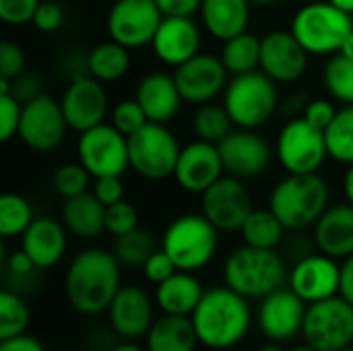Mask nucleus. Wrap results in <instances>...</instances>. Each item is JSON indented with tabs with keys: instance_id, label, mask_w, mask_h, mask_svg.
Here are the masks:
<instances>
[{
	"instance_id": "nucleus-37",
	"label": "nucleus",
	"mask_w": 353,
	"mask_h": 351,
	"mask_svg": "<svg viewBox=\"0 0 353 351\" xmlns=\"http://www.w3.org/2000/svg\"><path fill=\"white\" fill-rule=\"evenodd\" d=\"M323 83L329 95L343 106L353 103V60L343 54H333L323 70Z\"/></svg>"
},
{
	"instance_id": "nucleus-17",
	"label": "nucleus",
	"mask_w": 353,
	"mask_h": 351,
	"mask_svg": "<svg viewBox=\"0 0 353 351\" xmlns=\"http://www.w3.org/2000/svg\"><path fill=\"white\" fill-rule=\"evenodd\" d=\"M60 106L68 122V128L77 130L79 134L93 126L103 124L110 112L108 91L101 85V81H97L91 74L70 81L60 99Z\"/></svg>"
},
{
	"instance_id": "nucleus-27",
	"label": "nucleus",
	"mask_w": 353,
	"mask_h": 351,
	"mask_svg": "<svg viewBox=\"0 0 353 351\" xmlns=\"http://www.w3.org/2000/svg\"><path fill=\"white\" fill-rule=\"evenodd\" d=\"M250 4V0H203L199 12L209 35L228 41L248 31Z\"/></svg>"
},
{
	"instance_id": "nucleus-40",
	"label": "nucleus",
	"mask_w": 353,
	"mask_h": 351,
	"mask_svg": "<svg viewBox=\"0 0 353 351\" xmlns=\"http://www.w3.org/2000/svg\"><path fill=\"white\" fill-rule=\"evenodd\" d=\"M89 178H93L81 161L62 163L54 174V188L60 197L72 199L89 188Z\"/></svg>"
},
{
	"instance_id": "nucleus-53",
	"label": "nucleus",
	"mask_w": 353,
	"mask_h": 351,
	"mask_svg": "<svg viewBox=\"0 0 353 351\" xmlns=\"http://www.w3.org/2000/svg\"><path fill=\"white\" fill-rule=\"evenodd\" d=\"M0 351H46V348L29 335H19L6 341H0Z\"/></svg>"
},
{
	"instance_id": "nucleus-61",
	"label": "nucleus",
	"mask_w": 353,
	"mask_h": 351,
	"mask_svg": "<svg viewBox=\"0 0 353 351\" xmlns=\"http://www.w3.org/2000/svg\"><path fill=\"white\" fill-rule=\"evenodd\" d=\"M290 351H316V350H314V348H310V345H306V343H304V345H298V348H294V350H290Z\"/></svg>"
},
{
	"instance_id": "nucleus-32",
	"label": "nucleus",
	"mask_w": 353,
	"mask_h": 351,
	"mask_svg": "<svg viewBox=\"0 0 353 351\" xmlns=\"http://www.w3.org/2000/svg\"><path fill=\"white\" fill-rule=\"evenodd\" d=\"M221 62L232 77L261 68V39L248 31L223 41Z\"/></svg>"
},
{
	"instance_id": "nucleus-58",
	"label": "nucleus",
	"mask_w": 353,
	"mask_h": 351,
	"mask_svg": "<svg viewBox=\"0 0 353 351\" xmlns=\"http://www.w3.org/2000/svg\"><path fill=\"white\" fill-rule=\"evenodd\" d=\"M112 351H147L143 350V348H139L137 343H130V341H126V343H118L116 348Z\"/></svg>"
},
{
	"instance_id": "nucleus-24",
	"label": "nucleus",
	"mask_w": 353,
	"mask_h": 351,
	"mask_svg": "<svg viewBox=\"0 0 353 351\" xmlns=\"http://www.w3.org/2000/svg\"><path fill=\"white\" fill-rule=\"evenodd\" d=\"M134 99L145 110L149 122L168 124L176 118L182 99V93L176 85V79L165 72H151L141 79Z\"/></svg>"
},
{
	"instance_id": "nucleus-60",
	"label": "nucleus",
	"mask_w": 353,
	"mask_h": 351,
	"mask_svg": "<svg viewBox=\"0 0 353 351\" xmlns=\"http://www.w3.org/2000/svg\"><path fill=\"white\" fill-rule=\"evenodd\" d=\"M250 2L256 4V6H273V4H277L281 0H250Z\"/></svg>"
},
{
	"instance_id": "nucleus-4",
	"label": "nucleus",
	"mask_w": 353,
	"mask_h": 351,
	"mask_svg": "<svg viewBox=\"0 0 353 351\" xmlns=\"http://www.w3.org/2000/svg\"><path fill=\"white\" fill-rule=\"evenodd\" d=\"M331 190L319 172L288 174L271 192L269 209L277 215L285 230H304L314 225L329 209Z\"/></svg>"
},
{
	"instance_id": "nucleus-10",
	"label": "nucleus",
	"mask_w": 353,
	"mask_h": 351,
	"mask_svg": "<svg viewBox=\"0 0 353 351\" xmlns=\"http://www.w3.org/2000/svg\"><path fill=\"white\" fill-rule=\"evenodd\" d=\"M275 153L288 174H314L329 157L325 130L304 116L292 118L279 130Z\"/></svg>"
},
{
	"instance_id": "nucleus-15",
	"label": "nucleus",
	"mask_w": 353,
	"mask_h": 351,
	"mask_svg": "<svg viewBox=\"0 0 353 351\" xmlns=\"http://www.w3.org/2000/svg\"><path fill=\"white\" fill-rule=\"evenodd\" d=\"M308 304L288 285L261 300L256 323L269 341H292L302 335Z\"/></svg>"
},
{
	"instance_id": "nucleus-31",
	"label": "nucleus",
	"mask_w": 353,
	"mask_h": 351,
	"mask_svg": "<svg viewBox=\"0 0 353 351\" xmlns=\"http://www.w3.org/2000/svg\"><path fill=\"white\" fill-rule=\"evenodd\" d=\"M130 68V50L114 39L95 46L89 52V74L101 83L122 79Z\"/></svg>"
},
{
	"instance_id": "nucleus-38",
	"label": "nucleus",
	"mask_w": 353,
	"mask_h": 351,
	"mask_svg": "<svg viewBox=\"0 0 353 351\" xmlns=\"http://www.w3.org/2000/svg\"><path fill=\"white\" fill-rule=\"evenodd\" d=\"M33 223V211L27 199L14 192H6L0 197V236L17 238L27 232Z\"/></svg>"
},
{
	"instance_id": "nucleus-23",
	"label": "nucleus",
	"mask_w": 353,
	"mask_h": 351,
	"mask_svg": "<svg viewBox=\"0 0 353 351\" xmlns=\"http://www.w3.org/2000/svg\"><path fill=\"white\" fill-rule=\"evenodd\" d=\"M151 46L163 64L180 66L199 54L201 29L192 17H163Z\"/></svg>"
},
{
	"instance_id": "nucleus-29",
	"label": "nucleus",
	"mask_w": 353,
	"mask_h": 351,
	"mask_svg": "<svg viewBox=\"0 0 353 351\" xmlns=\"http://www.w3.org/2000/svg\"><path fill=\"white\" fill-rule=\"evenodd\" d=\"M62 219L70 234L91 240L105 232V205L93 192H83L64 201Z\"/></svg>"
},
{
	"instance_id": "nucleus-13",
	"label": "nucleus",
	"mask_w": 353,
	"mask_h": 351,
	"mask_svg": "<svg viewBox=\"0 0 353 351\" xmlns=\"http://www.w3.org/2000/svg\"><path fill=\"white\" fill-rule=\"evenodd\" d=\"M68 122L64 118L60 101L39 93L23 103V116L19 124V139L37 153L54 151L66 134Z\"/></svg>"
},
{
	"instance_id": "nucleus-54",
	"label": "nucleus",
	"mask_w": 353,
	"mask_h": 351,
	"mask_svg": "<svg viewBox=\"0 0 353 351\" xmlns=\"http://www.w3.org/2000/svg\"><path fill=\"white\" fill-rule=\"evenodd\" d=\"M339 296L345 298L350 304H353V254L343 259L341 265V285H339Z\"/></svg>"
},
{
	"instance_id": "nucleus-42",
	"label": "nucleus",
	"mask_w": 353,
	"mask_h": 351,
	"mask_svg": "<svg viewBox=\"0 0 353 351\" xmlns=\"http://www.w3.org/2000/svg\"><path fill=\"white\" fill-rule=\"evenodd\" d=\"M139 228V213L134 205L128 201H120L116 205L105 207V232H110L114 238L128 234Z\"/></svg>"
},
{
	"instance_id": "nucleus-59",
	"label": "nucleus",
	"mask_w": 353,
	"mask_h": 351,
	"mask_svg": "<svg viewBox=\"0 0 353 351\" xmlns=\"http://www.w3.org/2000/svg\"><path fill=\"white\" fill-rule=\"evenodd\" d=\"M259 351H285V350L281 348V343H279V341H269V343L261 345Z\"/></svg>"
},
{
	"instance_id": "nucleus-57",
	"label": "nucleus",
	"mask_w": 353,
	"mask_h": 351,
	"mask_svg": "<svg viewBox=\"0 0 353 351\" xmlns=\"http://www.w3.org/2000/svg\"><path fill=\"white\" fill-rule=\"evenodd\" d=\"M331 4H335L337 8H341V10H345V12H350L353 14V0H329Z\"/></svg>"
},
{
	"instance_id": "nucleus-25",
	"label": "nucleus",
	"mask_w": 353,
	"mask_h": 351,
	"mask_svg": "<svg viewBox=\"0 0 353 351\" xmlns=\"http://www.w3.org/2000/svg\"><path fill=\"white\" fill-rule=\"evenodd\" d=\"M314 242L321 252L333 259L353 254V205H333L314 223Z\"/></svg>"
},
{
	"instance_id": "nucleus-22",
	"label": "nucleus",
	"mask_w": 353,
	"mask_h": 351,
	"mask_svg": "<svg viewBox=\"0 0 353 351\" xmlns=\"http://www.w3.org/2000/svg\"><path fill=\"white\" fill-rule=\"evenodd\" d=\"M112 329L124 339L147 337L153 327V300L139 285H122L108 308Z\"/></svg>"
},
{
	"instance_id": "nucleus-56",
	"label": "nucleus",
	"mask_w": 353,
	"mask_h": 351,
	"mask_svg": "<svg viewBox=\"0 0 353 351\" xmlns=\"http://www.w3.org/2000/svg\"><path fill=\"white\" fill-rule=\"evenodd\" d=\"M339 54H343V56H347V58H352L353 60V31H352V35L343 41V46H341Z\"/></svg>"
},
{
	"instance_id": "nucleus-6",
	"label": "nucleus",
	"mask_w": 353,
	"mask_h": 351,
	"mask_svg": "<svg viewBox=\"0 0 353 351\" xmlns=\"http://www.w3.org/2000/svg\"><path fill=\"white\" fill-rule=\"evenodd\" d=\"M223 106L238 128L256 130L279 108L277 83L263 70L236 74L223 91Z\"/></svg>"
},
{
	"instance_id": "nucleus-2",
	"label": "nucleus",
	"mask_w": 353,
	"mask_h": 351,
	"mask_svg": "<svg viewBox=\"0 0 353 351\" xmlns=\"http://www.w3.org/2000/svg\"><path fill=\"white\" fill-rule=\"evenodd\" d=\"M199 343L209 350H230L250 331L252 312L248 298L228 285L205 290L199 306L190 314Z\"/></svg>"
},
{
	"instance_id": "nucleus-62",
	"label": "nucleus",
	"mask_w": 353,
	"mask_h": 351,
	"mask_svg": "<svg viewBox=\"0 0 353 351\" xmlns=\"http://www.w3.org/2000/svg\"><path fill=\"white\" fill-rule=\"evenodd\" d=\"M339 351H353V345H347V348H343V350Z\"/></svg>"
},
{
	"instance_id": "nucleus-51",
	"label": "nucleus",
	"mask_w": 353,
	"mask_h": 351,
	"mask_svg": "<svg viewBox=\"0 0 353 351\" xmlns=\"http://www.w3.org/2000/svg\"><path fill=\"white\" fill-rule=\"evenodd\" d=\"M12 95H14L21 103H25V101L37 97V95H39L37 79H35V77H23V74H21L19 79L12 81Z\"/></svg>"
},
{
	"instance_id": "nucleus-14",
	"label": "nucleus",
	"mask_w": 353,
	"mask_h": 351,
	"mask_svg": "<svg viewBox=\"0 0 353 351\" xmlns=\"http://www.w3.org/2000/svg\"><path fill=\"white\" fill-rule=\"evenodd\" d=\"M203 215L219 232H240L246 217L254 211L252 194L240 178L221 176L201 194Z\"/></svg>"
},
{
	"instance_id": "nucleus-44",
	"label": "nucleus",
	"mask_w": 353,
	"mask_h": 351,
	"mask_svg": "<svg viewBox=\"0 0 353 351\" xmlns=\"http://www.w3.org/2000/svg\"><path fill=\"white\" fill-rule=\"evenodd\" d=\"M41 0H0V19L6 25L19 27L33 21Z\"/></svg>"
},
{
	"instance_id": "nucleus-47",
	"label": "nucleus",
	"mask_w": 353,
	"mask_h": 351,
	"mask_svg": "<svg viewBox=\"0 0 353 351\" xmlns=\"http://www.w3.org/2000/svg\"><path fill=\"white\" fill-rule=\"evenodd\" d=\"M64 23V10L58 2L54 0H41L37 10H35V17H33V25L43 31V33H54L62 27Z\"/></svg>"
},
{
	"instance_id": "nucleus-7",
	"label": "nucleus",
	"mask_w": 353,
	"mask_h": 351,
	"mask_svg": "<svg viewBox=\"0 0 353 351\" xmlns=\"http://www.w3.org/2000/svg\"><path fill=\"white\" fill-rule=\"evenodd\" d=\"M219 246V230L201 213L174 219L161 240V248L172 257L180 271L194 273L207 267Z\"/></svg>"
},
{
	"instance_id": "nucleus-16",
	"label": "nucleus",
	"mask_w": 353,
	"mask_h": 351,
	"mask_svg": "<svg viewBox=\"0 0 353 351\" xmlns=\"http://www.w3.org/2000/svg\"><path fill=\"white\" fill-rule=\"evenodd\" d=\"M176 85L186 103L203 106L221 95L230 83V72L221 58L211 54H196L184 64L176 66Z\"/></svg>"
},
{
	"instance_id": "nucleus-5",
	"label": "nucleus",
	"mask_w": 353,
	"mask_h": 351,
	"mask_svg": "<svg viewBox=\"0 0 353 351\" xmlns=\"http://www.w3.org/2000/svg\"><path fill=\"white\" fill-rule=\"evenodd\" d=\"M290 31L310 56H333L352 35L353 14L329 0L308 2L294 14Z\"/></svg>"
},
{
	"instance_id": "nucleus-30",
	"label": "nucleus",
	"mask_w": 353,
	"mask_h": 351,
	"mask_svg": "<svg viewBox=\"0 0 353 351\" xmlns=\"http://www.w3.org/2000/svg\"><path fill=\"white\" fill-rule=\"evenodd\" d=\"M199 343L190 317L163 314L147 333V351H194Z\"/></svg>"
},
{
	"instance_id": "nucleus-1",
	"label": "nucleus",
	"mask_w": 353,
	"mask_h": 351,
	"mask_svg": "<svg viewBox=\"0 0 353 351\" xmlns=\"http://www.w3.org/2000/svg\"><path fill=\"white\" fill-rule=\"evenodd\" d=\"M120 288V263L114 252L89 248L79 252L68 265L64 292L79 314L95 317L108 312Z\"/></svg>"
},
{
	"instance_id": "nucleus-12",
	"label": "nucleus",
	"mask_w": 353,
	"mask_h": 351,
	"mask_svg": "<svg viewBox=\"0 0 353 351\" xmlns=\"http://www.w3.org/2000/svg\"><path fill=\"white\" fill-rule=\"evenodd\" d=\"M163 21L155 0H116L108 12L110 39L137 50L149 46Z\"/></svg>"
},
{
	"instance_id": "nucleus-3",
	"label": "nucleus",
	"mask_w": 353,
	"mask_h": 351,
	"mask_svg": "<svg viewBox=\"0 0 353 351\" xmlns=\"http://www.w3.org/2000/svg\"><path fill=\"white\" fill-rule=\"evenodd\" d=\"M290 273L283 259L271 248L240 246L223 265V281L228 288L248 300H263L265 296L285 288Z\"/></svg>"
},
{
	"instance_id": "nucleus-43",
	"label": "nucleus",
	"mask_w": 353,
	"mask_h": 351,
	"mask_svg": "<svg viewBox=\"0 0 353 351\" xmlns=\"http://www.w3.org/2000/svg\"><path fill=\"white\" fill-rule=\"evenodd\" d=\"M23 116V103L12 93L0 95V139L10 141L19 134V124Z\"/></svg>"
},
{
	"instance_id": "nucleus-63",
	"label": "nucleus",
	"mask_w": 353,
	"mask_h": 351,
	"mask_svg": "<svg viewBox=\"0 0 353 351\" xmlns=\"http://www.w3.org/2000/svg\"><path fill=\"white\" fill-rule=\"evenodd\" d=\"M211 351H221V350H211Z\"/></svg>"
},
{
	"instance_id": "nucleus-36",
	"label": "nucleus",
	"mask_w": 353,
	"mask_h": 351,
	"mask_svg": "<svg viewBox=\"0 0 353 351\" xmlns=\"http://www.w3.org/2000/svg\"><path fill=\"white\" fill-rule=\"evenodd\" d=\"M329 157L339 163H353V103L337 110V116L325 130Z\"/></svg>"
},
{
	"instance_id": "nucleus-35",
	"label": "nucleus",
	"mask_w": 353,
	"mask_h": 351,
	"mask_svg": "<svg viewBox=\"0 0 353 351\" xmlns=\"http://www.w3.org/2000/svg\"><path fill=\"white\" fill-rule=\"evenodd\" d=\"M155 250H157L155 238L147 230H141V228L118 236L114 242V254L118 263L128 269H143Z\"/></svg>"
},
{
	"instance_id": "nucleus-11",
	"label": "nucleus",
	"mask_w": 353,
	"mask_h": 351,
	"mask_svg": "<svg viewBox=\"0 0 353 351\" xmlns=\"http://www.w3.org/2000/svg\"><path fill=\"white\" fill-rule=\"evenodd\" d=\"M77 155L93 178L122 176L130 168L128 137L105 122L81 132Z\"/></svg>"
},
{
	"instance_id": "nucleus-33",
	"label": "nucleus",
	"mask_w": 353,
	"mask_h": 351,
	"mask_svg": "<svg viewBox=\"0 0 353 351\" xmlns=\"http://www.w3.org/2000/svg\"><path fill=\"white\" fill-rule=\"evenodd\" d=\"M283 223L271 209H254L240 228V236L244 244L254 248H271L275 250L283 238Z\"/></svg>"
},
{
	"instance_id": "nucleus-45",
	"label": "nucleus",
	"mask_w": 353,
	"mask_h": 351,
	"mask_svg": "<svg viewBox=\"0 0 353 351\" xmlns=\"http://www.w3.org/2000/svg\"><path fill=\"white\" fill-rule=\"evenodd\" d=\"M25 70V52L14 41L0 43V77L4 79H19Z\"/></svg>"
},
{
	"instance_id": "nucleus-46",
	"label": "nucleus",
	"mask_w": 353,
	"mask_h": 351,
	"mask_svg": "<svg viewBox=\"0 0 353 351\" xmlns=\"http://www.w3.org/2000/svg\"><path fill=\"white\" fill-rule=\"evenodd\" d=\"M176 271H180L178 267H176V263L172 261V257L161 248V250H155L151 257H149V261L145 263V267H143V273H145V277L151 281V283H155V285H159V283H163L165 279H170Z\"/></svg>"
},
{
	"instance_id": "nucleus-20",
	"label": "nucleus",
	"mask_w": 353,
	"mask_h": 351,
	"mask_svg": "<svg viewBox=\"0 0 353 351\" xmlns=\"http://www.w3.org/2000/svg\"><path fill=\"white\" fill-rule=\"evenodd\" d=\"M308 56L292 31L275 29L261 39V70L275 83H296L302 79Z\"/></svg>"
},
{
	"instance_id": "nucleus-48",
	"label": "nucleus",
	"mask_w": 353,
	"mask_h": 351,
	"mask_svg": "<svg viewBox=\"0 0 353 351\" xmlns=\"http://www.w3.org/2000/svg\"><path fill=\"white\" fill-rule=\"evenodd\" d=\"M310 124H314L316 128H323L327 130V126L333 122V118L337 116V110L335 106L329 101V99H310L304 108V114H302Z\"/></svg>"
},
{
	"instance_id": "nucleus-9",
	"label": "nucleus",
	"mask_w": 353,
	"mask_h": 351,
	"mask_svg": "<svg viewBox=\"0 0 353 351\" xmlns=\"http://www.w3.org/2000/svg\"><path fill=\"white\" fill-rule=\"evenodd\" d=\"M302 339L316 351H339L353 345V304L341 296L308 304Z\"/></svg>"
},
{
	"instance_id": "nucleus-21",
	"label": "nucleus",
	"mask_w": 353,
	"mask_h": 351,
	"mask_svg": "<svg viewBox=\"0 0 353 351\" xmlns=\"http://www.w3.org/2000/svg\"><path fill=\"white\" fill-rule=\"evenodd\" d=\"M225 174L219 147L207 141H192L182 147L174 178L176 182L192 194H203Z\"/></svg>"
},
{
	"instance_id": "nucleus-26",
	"label": "nucleus",
	"mask_w": 353,
	"mask_h": 351,
	"mask_svg": "<svg viewBox=\"0 0 353 351\" xmlns=\"http://www.w3.org/2000/svg\"><path fill=\"white\" fill-rule=\"evenodd\" d=\"M21 248L29 254L37 269H52L66 252V232L50 217L33 219V223L21 236Z\"/></svg>"
},
{
	"instance_id": "nucleus-8",
	"label": "nucleus",
	"mask_w": 353,
	"mask_h": 351,
	"mask_svg": "<svg viewBox=\"0 0 353 351\" xmlns=\"http://www.w3.org/2000/svg\"><path fill=\"white\" fill-rule=\"evenodd\" d=\"M130 168L147 180H165L174 176L180 157V143L165 124L147 122L128 137Z\"/></svg>"
},
{
	"instance_id": "nucleus-41",
	"label": "nucleus",
	"mask_w": 353,
	"mask_h": 351,
	"mask_svg": "<svg viewBox=\"0 0 353 351\" xmlns=\"http://www.w3.org/2000/svg\"><path fill=\"white\" fill-rule=\"evenodd\" d=\"M147 122H149V118L137 99H122L112 110V124L126 137L141 130Z\"/></svg>"
},
{
	"instance_id": "nucleus-39",
	"label": "nucleus",
	"mask_w": 353,
	"mask_h": 351,
	"mask_svg": "<svg viewBox=\"0 0 353 351\" xmlns=\"http://www.w3.org/2000/svg\"><path fill=\"white\" fill-rule=\"evenodd\" d=\"M29 325L27 304L12 292H0V341L25 335Z\"/></svg>"
},
{
	"instance_id": "nucleus-50",
	"label": "nucleus",
	"mask_w": 353,
	"mask_h": 351,
	"mask_svg": "<svg viewBox=\"0 0 353 351\" xmlns=\"http://www.w3.org/2000/svg\"><path fill=\"white\" fill-rule=\"evenodd\" d=\"M163 17H192L201 10L203 0H155Z\"/></svg>"
},
{
	"instance_id": "nucleus-52",
	"label": "nucleus",
	"mask_w": 353,
	"mask_h": 351,
	"mask_svg": "<svg viewBox=\"0 0 353 351\" xmlns=\"http://www.w3.org/2000/svg\"><path fill=\"white\" fill-rule=\"evenodd\" d=\"M6 267H8V271H10L12 275H17V277H27V275H31V273L37 269L35 263L29 259V254H27L23 248L17 250V252H12V254L8 257Z\"/></svg>"
},
{
	"instance_id": "nucleus-19",
	"label": "nucleus",
	"mask_w": 353,
	"mask_h": 351,
	"mask_svg": "<svg viewBox=\"0 0 353 351\" xmlns=\"http://www.w3.org/2000/svg\"><path fill=\"white\" fill-rule=\"evenodd\" d=\"M288 285L306 302L314 304L333 296H339L341 285V265L337 259L321 252L300 259L290 271Z\"/></svg>"
},
{
	"instance_id": "nucleus-28",
	"label": "nucleus",
	"mask_w": 353,
	"mask_h": 351,
	"mask_svg": "<svg viewBox=\"0 0 353 351\" xmlns=\"http://www.w3.org/2000/svg\"><path fill=\"white\" fill-rule=\"evenodd\" d=\"M205 290L201 281L188 271H176L170 279L157 285L155 304L163 314L190 317L199 306Z\"/></svg>"
},
{
	"instance_id": "nucleus-49",
	"label": "nucleus",
	"mask_w": 353,
	"mask_h": 351,
	"mask_svg": "<svg viewBox=\"0 0 353 351\" xmlns=\"http://www.w3.org/2000/svg\"><path fill=\"white\" fill-rule=\"evenodd\" d=\"M93 194H95L105 207H110V205H116V203L124 201V184H122L120 176L95 178Z\"/></svg>"
},
{
	"instance_id": "nucleus-34",
	"label": "nucleus",
	"mask_w": 353,
	"mask_h": 351,
	"mask_svg": "<svg viewBox=\"0 0 353 351\" xmlns=\"http://www.w3.org/2000/svg\"><path fill=\"white\" fill-rule=\"evenodd\" d=\"M236 126L230 112L225 110V106L221 103H203L196 108L194 116H192V130L196 134V139L207 141V143H215L219 145Z\"/></svg>"
},
{
	"instance_id": "nucleus-55",
	"label": "nucleus",
	"mask_w": 353,
	"mask_h": 351,
	"mask_svg": "<svg viewBox=\"0 0 353 351\" xmlns=\"http://www.w3.org/2000/svg\"><path fill=\"white\" fill-rule=\"evenodd\" d=\"M343 190H345L347 203H352L353 205V163L347 168V172H345V178H343Z\"/></svg>"
},
{
	"instance_id": "nucleus-18",
	"label": "nucleus",
	"mask_w": 353,
	"mask_h": 351,
	"mask_svg": "<svg viewBox=\"0 0 353 351\" xmlns=\"http://www.w3.org/2000/svg\"><path fill=\"white\" fill-rule=\"evenodd\" d=\"M221 161L228 176L234 178H256L271 166L273 149L265 137L256 130L238 128L232 130L219 145Z\"/></svg>"
}]
</instances>
